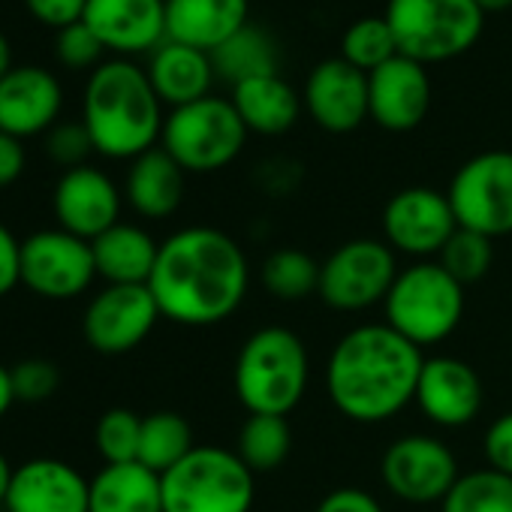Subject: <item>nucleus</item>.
Masks as SVG:
<instances>
[{"instance_id": "f8f14e48", "label": "nucleus", "mask_w": 512, "mask_h": 512, "mask_svg": "<svg viewBox=\"0 0 512 512\" xmlns=\"http://www.w3.org/2000/svg\"><path fill=\"white\" fill-rule=\"evenodd\" d=\"M458 476L455 452L431 434H404L380 458L383 485L404 503H443Z\"/></svg>"}, {"instance_id": "1a4fd4ad", "label": "nucleus", "mask_w": 512, "mask_h": 512, "mask_svg": "<svg viewBox=\"0 0 512 512\" xmlns=\"http://www.w3.org/2000/svg\"><path fill=\"white\" fill-rule=\"evenodd\" d=\"M395 250L380 238H353L335 247L320 266V299L332 311L356 314L386 302L398 278Z\"/></svg>"}, {"instance_id": "393cba45", "label": "nucleus", "mask_w": 512, "mask_h": 512, "mask_svg": "<svg viewBox=\"0 0 512 512\" xmlns=\"http://www.w3.org/2000/svg\"><path fill=\"white\" fill-rule=\"evenodd\" d=\"M97 278L106 284H148L157 266L160 244L136 223H115L91 241Z\"/></svg>"}, {"instance_id": "2f4dec72", "label": "nucleus", "mask_w": 512, "mask_h": 512, "mask_svg": "<svg viewBox=\"0 0 512 512\" xmlns=\"http://www.w3.org/2000/svg\"><path fill=\"white\" fill-rule=\"evenodd\" d=\"M440 512H512V476L494 467L461 473Z\"/></svg>"}, {"instance_id": "423d86ee", "label": "nucleus", "mask_w": 512, "mask_h": 512, "mask_svg": "<svg viewBox=\"0 0 512 512\" xmlns=\"http://www.w3.org/2000/svg\"><path fill=\"white\" fill-rule=\"evenodd\" d=\"M163 512H250L256 497L253 470L235 449L196 446L160 476Z\"/></svg>"}, {"instance_id": "f257e3e1", "label": "nucleus", "mask_w": 512, "mask_h": 512, "mask_svg": "<svg viewBox=\"0 0 512 512\" xmlns=\"http://www.w3.org/2000/svg\"><path fill=\"white\" fill-rule=\"evenodd\" d=\"M250 287L244 247L214 226H184L160 241L148 290L160 317L205 329L229 320Z\"/></svg>"}, {"instance_id": "f03ea898", "label": "nucleus", "mask_w": 512, "mask_h": 512, "mask_svg": "<svg viewBox=\"0 0 512 512\" xmlns=\"http://www.w3.org/2000/svg\"><path fill=\"white\" fill-rule=\"evenodd\" d=\"M425 356L386 323L350 329L329 353L326 392L341 416L359 425L395 419L416 401Z\"/></svg>"}, {"instance_id": "a19ab883", "label": "nucleus", "mask_w": 512, "mask_h": 512, "mask_svg": "<svg viewBox=\"0 0 512 512\" xmlns=\"http://www.w3.org/2000/svg\"><path fill=\"white\" fill-rule=\"evenodd\" d=\"M22 287V238L0 223V299Z\"/></svg>"}, {"instance_id": "9d476101", "label": "nucleus", "mask_w": 512, "mask_h": 512, "mask_svg": "<svg viewBox=\"0 0 512 512\" xmlns=\"http://www.w3.org/2000/svg\"><path fill=\"white\" fill-rule=\"evenodd\" d=\"M455 220L491 241L512 235V151H482L470 157L446 190Z\"/></svg>"}, {"instance_id": "cd10ccee", "label": "nucleus", "mask_w": 512, "mask_h": 512, "mask_svg": "<svg viewBox=\"0 0 512 512\" xmlns=\"http://www.w3.org/2000/svg\"><path fill=\"white\" fill-rule=\"evenodd\" d=\"M211 64L214 76L235 88L247 79L278 73V46L263 28L247 22L235 37H229L217 52H211Z\"/></svg>"}, {"instance_id": "4be33fe9", "label": "nucleus", "mask_w": 512, "mask_h": 512, "mask_svg": "<svg viewBox=\"0 0 512 512\" xmlns=\"http://www.w3.org/2000/svg\"><path fill=\"white\" fill-rule=\"evenodd\" d=\"M247 0H166V40L217 52L247 25Z\"/></svg>"}, {"instance_id": "58836bf2", "label": "nucleus", "mask_w": 512, "mask_h": 512, "mask_svg": "<svg viewBox=\"0 0 512 512\" xmlns=\"http://www.w3.org/2000/svg\"><path fill=\"white\" fill-rule=\"evenodd\" d=\"M85 7H88V0H25V10L31 13V19L55 31H64L82 22Z\"/></svg>"}, {"instance_id": "c85d7f7f", "label": "nucleus", "mask_w": 512, "mask_h": 512, "mask_svg": "<svg viewBox=\"0 0 512 512\" xmlns=\"http://www.w3.org/2000/svg\"><path fill=\"white\" fill-rule=\"evenodd\" d=\"M293 452V428L287 416H247L235 437V455L253 470H278Z\"/></svg>"}, {"instance_id": "412c9836", "label": "nucleus", "mask_w": 512, "mask_h": 512, "mask_svg": "<svg viewBox=\"0 0 512 512\" xmlns=\"http://www.w3.org/2000/svg\"><path fill=\"white\" fill-rule=\"evenodd\" d=\"M82 22L106 52H154L166 43V0H88Z\"/></svg>"}, {"instance_id": "ea45409f", "label": "nucleus", "mask_w": 512, "mask_h": 512, "mask_svg": "<svg viewBox=\"0 0 512 512\" xmlns=\"http://www.w3.org/2000/svg\"><path fill=\"white\" fill-rule=\"evenodd\" d=\"M482 449H485V458H488V467L512 476V410L497 416L488 431H485V440H482Z\"/></svg>"}, {"instance_id": "20e7f679", "label": "nucleus", "mask_w": 512, "mask_h": 512, "mask_svg": "<svg viewBox=\"0 0 512 512\" xmlns=\"http://www.w3.org/2000/svg\"><path fill=\"white\" fill-rule=\"evenodd\" d=\"M311 383V356L305 341L287 326L256 329L238 350L232 389L250 416L293 413Z\"/></svg>"}, {"instance_id": "e433bc0d", "label": "nucleus", "mask_w": 512, "mask_h": 512, "mask_svg": "<svg viewBox=\"0 0 512 512\" xmlns=\"http://www.w3.org/2000/svg\"><path fill=\"white\" fill-rule=\"evenodd\" d=\"M46 151L58 166H64V172L76 166H88V157L97 154L82 121H58L46 133Z\"/></svg>"}, {"instance_id": "a878e982", "label": "nucleus", "mask_w": 512, "mask_h": 512, "mask_svg": "<svg viewBox=\"0 0 512 512\" xmlns=\"http://www.w3.org/2000/svg\"><path fill=\"white\" fill-rule=\"evenodd\" d=\"M229 100L238 118L244 121L247 133L260 136H284L287 130L296 127L305 106L302 97L290 88V82L281 79L278 73L235 85Z\"/></svg>"}, {"instance_id": "bb28decb", "label": "nucleus", "mask_w": 512, "mask_h": 512, "mask_svg": "<svg viewBox=\"0 0 512 512\" xmlns=\"http://www.w3.org/2000/svg\"><path fill=\"white\" fill-rule=\"evenodd\" d=\"M88 512H163L160 473L139 461L106 464L91 479Z\"/></svg>"}, {"instance_id": "79ce46f5", "label": "nucleus", "mask_w": 512, "mask_h": 512, "mask_svg": "<svg viewBox=\"0 0 512 512\" xmlns=\"http://www.w3.org/2000/svg\"><path fill=\"white\" fill-rule=\"evenodd\" d=\"M314 512H386V509H383V503H380L371 491L344 485V488L329 491V494L317 503Z\"/></svg>"}, {"instance_id": "72a5a7b5", "label": "nucleus", "mask_w": 512, "mask_h": 512, "mask_svg": "<svg viewBox=\"0 0 512 512\" xmlns=\"http://www.w3.org/2000/svg\"><path fill=\"white\" fill-rule=\"evenodd\" d=\"M437 263L461 284H476L488 275L491 263H494V241L482 232L464 229L458 226L452 232V238L446 241V247L440 250Z\"/></svg>"}, {"instance_id": "5701e85b", "label": "nucleus", "mask_w": 512, "mask_h": 512, "mask_svg": "<svg viewBox=\"0 0 512 512\" xmlns=\"http://www.w3.org/2000/svg\"><path fill=\"white\" fill-rule=\"evenodd\" d=\"M184 169L163 151L151 148L130 160L124 199L145 220H166L184 202Z\"/></svg>"}, {"instance_id": "6ab92c4d", "label": "nucleus", "mask_w": 512, "mask_h": 512, "mask_svg": "<svg viewBox=\"0 0 512 512\" xmlns=\"http://www.w3.org/2000/svg\"><path fill=\"white\" fill-rule=\"evenodd\" d=\"M91 479L61 458H28L16 467L4 512H88Z\"/></svg>"}, {"instance_id": "b1692460", "label": "nucleus", "mask_w": 512, "mask_h": 512, "mask_svg": "<svg viewBox=\"0 0 512 512\" xmlns=\"http://www.w3.org/2000/svg\"><path fill=\"white\" fill-rule=\"evenodd\" d=\"M148 79L151 88L157 91L160 103L178 109L187 103H196L202 97H211V85H214V64L211 55L172 43L166 40L160 49L151 52L148 61Z\"/></svg>"}, {"instance_id": "f3484780", "label": "nucleus", "mask_w": 512, "mask_h": 512, "mask_svg": "<svg viewBox=\"0 0 512 512\" xmlns=\"http://www.w3.org/2000/svg\"><path fill=\"white\" fill-rule=\"evenodd\" d=\"M64 109V88L58 76L37 64H16L0 79V130L31 139L49 133Z\"/></svg>"}, {"instance_id": "2eb2a0df", "label": "nucleus", "mask_w": 512, "mask_h": 512, "mask_svg": "<svg viewBox=\"0 0 512 512\" xmlns=\"http://www.w3.org/2000/svg\"><path fill=\"white\" fill-rule=\"evenodd\" d=\"M124 193L97 166L67 169L52 190V211L64 232L94 241L115 223H121Z\"/></svg>"}, {"instance_id": "a18cd8bd", "label": "nucleus", "mask_w": 512, "mask_h": 512, "mask_svg": "<svg viewBox=\"0 0 512 512\" xmlns=\"http://www.w3.org/2000/svg\"><path fill=\"white\" fill-rule=\"evenodd\" d=\"M13 473H16V467L10 464V458H7L4 452H0V506H4V500H7V491H10Z\"/></svg>"}, {"instance_id": "6e6552de", "label": "nucleus", "mask_w": 512, "mask_h": 512, "mask_svg": "<svg viewBox=\"0 0 512 512\" xmlns=\"http://www.w3.org/2000/svg\"><path fill=\"white\" fill-rule=\"evenodd\" d=\"M247 142V127L238 118L232 100L202 97L178 106L166 115L160 148L184 169L196 175L229 166Z\"/></svg>"}, {"instance_id": "4c0bfd02", "label": "nucleus", "mask_w": 512, "mask_h": 512, "mask_svg": "<svg viewBox=\"0 0 512 512\" xmlns=\"http://www.w3.org/2000/svg\"><path fill=\"white\" fill-rule=\"evenodd\" d=\"M13 371V386L19 401H46L61 386V371L49 359H22Z\"/></svg>"}, {"instance_id": "c9c22d12", "label": "nucleus", "mask_w": 512, "mask_h": 512, "mask_svg": "<svg viewBox=\"0 0 512 512\" xmlns=\"http://www.w3.org/2000/svg\"><path fill=\"white\" fill-rule=\"evenodd\" d=\"M103 55H106L103 43L85 22H76V25L58 31V37H55V58L67 70H91L94 73L100 67Z\"/></svg>"}, {"instance_id": "39448f33", "label": "nucleus", "mask_w": 512, "mask_h": 512, "mask_svg": "<svg viewBox=\"0 0 512 512\" xmlns=\"http://www.w3.org/2000/svg\"><path fill=\"white\" fill-rule=\"evenodd\" d=\"M383 311L389 329L425 350L461 326L464 287L437 260H422L398 272Z\"/></svg>"}, {"instance_id": "49530a36", "label": "nucleus", "mask_w": 512, "mask_h": 512, "mask_svg": "<svg viewBox=\"0 0 512 512\" xmlns=\"http://www.w3.org/2000/svg\"><path fill=\"white\" fill-rule=\"evenodd\" d=\"M13 67H16L13 64V46H10V40L4 34H0V79H4Z\"/></svg>"}, {"instance_id": "a211bd4d", "label": "nucleus", "mask_w": 512, "mask_h": 512, "mask_svg": "<svg viewBox=\"0 0 512 512\" xmlns=\"http://www.w3.org/2000/svg\"><path fill=\"white\" fill-rule=\"evenodd\" d=\"M431 109V79L425 64L395 55L368 73V118L389 133H407L425 121Z\"/></svg>"}, {"instance_id": "aec40b11", "label": "nucleus", "mask_w": 512, "mask_h": 512, "mask_svg": "<svg viewBox=\"0 0 512 512\" xmlns=\"http://www.w3.org/2000/svg\"><path fill=\"white\" fill-rule=\"evenodd\" d=\"M302 103L326 133H353L368 118V73L344 58L323 61L311 70Z\"/></svg>"}, {"instance_id": "473e14b6", "label": "nucleus", "mask_w": 512, "mask_h": 512, "mask_svg": "<svg viewBox=\"0 0 512 512\" xmlns=\"http://www.w3.org/2000/svg\"><path fill=\"white\" fill-rule=\"evenodd\" d=\"M395 55H398V43H395V34H392L386 16L353 22L341 40V58L362 73H374Z\"/></svg>"}, {"instance_id": "7c9ffc66", "label": "nucleus", "mask_w": 512, "mask_h": 512, "mask_svg": "<svg viewBox=\"0 0 512 512\" xmlns=\"http://www.w3.org/2000/svg\"><path fill=\"white\" fill-rule=\"evenodd\" d=\"M320 266L323 263L299 247H281L263 260L260 281L278 302H305L320 293Z\"/></svg>"}, {"instance_id": "37998d69", "label": "nucleus", "mask_w": 512, "mask_h": 512, "mask_svg": "<svg viewBox=\"0 0 512 512\" xmlns=\"http://www.w3.org/2000/svg\"><path fill=\"white\" fill-rule=\"evenodd\" d=\"M25 166H28V154H25L22 139L0 130V187L16 184L22 178Z\"/></svg>"}, {"instance_id": "9b49d317", "label": "nucleus", "mask_w": 512, "mask_h": 512, "mask_svg": "<svg viewBox=\"0 0 512 512\" xmlns=\"http://www.w3.org/2000/svg\"><path fill=\"white\" fill-rule=\"evenodd\" d=\"M97 278L91 241L55 229L22 238V287L49 302H70L88 293Z\"/></svg>"}, {"instance_id": "c03bdc74", "label": "nucleus", "mask_w": 512, "mask_h": 512, "mask_svg": "<svg viewBox=\"0 0 512 512\" xmlns=\"http://www.w3.org/2000/svg\"><path fill=\"white\" fill-rule=\"evenodd\" d=\"M16 386H13V371L7 365H0V419H4L13 404H16Z\"/></svg>"}, {"instance_id": "ddd939ff", "label": "nucleus", "mask_w": 512, "mask_h": 512, "mask_svg": "<svg viewBox=\"0 0 512 512\" xmlns=\"http://www.w3.org/2000/svg\"><path fill=\"white\" fill-rule=\"evenodd\" d=\"M160 308L148 284H106L85 308L82 335L103 356H124L154 332Z\"/></svg>"}, {"instance_id": "f704fd0d", "label": "nucleus", "mask_w": 512, "mask_h": 512, "mask_svg": "<svg viewBox=\"0 0 512 512\" xmlns=\"http://www.w3.org/2000/svg\"><path fill=\"white\" fill-rule=\"evenodd\" d=\"M139 440H142V416H136L127 407H112L100 416L94 428L97 452L106 464H127L139 458Z\"/></svg>"}, {"instance_id": "4468645a", "label": "nucleus", "mask_w": 512, "mask_h": 512, "mask_svg": "<svg viewBox=\"0 0 512 512\" xmlns=\"http://www.w3.org/2000/svg\"><path fill=\"white\" fill-rule=\"evenodd\" d=\"M458 229L452 202L434 187L398 190L383 208V241L413 260L440 256L452 232Z\"/></svg>"}, {"instance_id": "dca6fc26", "label": "nucleus", "mask_w": 512, "mask_h": 512, "mask_svg": "<svg viewBox=\"0 0 512 512\" xmlns=\"http://www.w3.org/2000/svg\"><path fill=\"white\" fill-rule=\"evenodd\" d=\"M485 404V386L476 368L455 356H431L422 365L416 407L437 428L470 425Z\"/></svg>"}, {"instance_id": "de8ad7c7", "label": "nucleus", "mask_w": 512, "mask_h": 512, "mask_svg": "<svg viewBox=\"0 0 512 512\" xmlns=\"http://www.w3.org/2000/svg\"><path fill=\"white\" fill-rule=\"evenodd\" d=\"M476 7L482 13H500V10H509L512 0H476Z\"/></svg>"}, {"instance_id": "7ed1b4c3", "label": "nucleus", "mask_w": 512, "mask_h": 512, "mask_svg": "<svg viewBox=\"0 0 512 512\" xmlns=\"http://www.w3.org/2000/svg\"><path fill=\"white\" fill-rule=\"evenodd\" d=\"M163 121V103L142 67L121 58L100 64L88 76L82 124L97 154L109 160H136L157 148Z\"/></svg>"}, {"instance_id": "c756f323", "label": "nucleus", "mask_w": 512, "mask_h": 512, "mask_svg": "<svg viewBox=\"0 0 512 512\" xmlns=\"http://www.w3.org/2000/svg\"><path fill=\"white\" fill-rule=\"evenodd\" d=\"M196 449L190 422L175 410H157L142 419V440H139V464L154 473L172 470L184 455Z\"/></svg>"}, {"instance_id": "0eeeda50", "label": "nucleus", "mask_w": 512, "mask_h": 512, "mask_svg": "<svg viewBox=\"0 0 512 512\" xmlns=\"http://www.w3.org/2000/svg\"><path fill=\"white\" fill-rule=\"evenodd\" d=\"M386 22L398 55L419 64H440L476 46L485 13L476 0H389Z\"/></svg>"}]
</instances>
